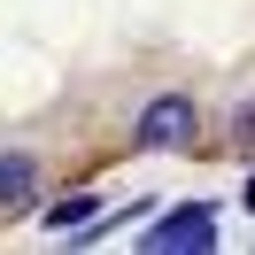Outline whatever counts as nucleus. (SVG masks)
I'll return each mask as SVG.
<instances>
[{"label":"nucleus","instance_id":"f257e3e1","mask_svg":"<svg viewBox=\"0 0 255 255\" xmlns=\"http://www.w3.org/2000/svg\"><path fill=\"white\" fill-rule=\"evenodd\" d=\"M186 139H193V101H178V93L147 101V116H139V147H186Z\"/></svg>","mask_w":255,"mask_h":255},{"label":"nucleus","instance_id":"7ed1b4c3","mask_svg":"<svg viewBox=\"0 0 255 255\" xmlns=\"http://www.w3.org/2000/svg\"><path fill=\"white\" fill-rule=\"evenodd\" d=\"M16 201H31V162L0 155V209H16Z\"/></svg>","mask_w":255,"mask_h":255},{"label":"nucleus","instance_id":"f03ea898","mask_svg":"<svg viewBox=\"0 0 255 255\" xmlns=\"http://www.w3.org/2000/svg\"><path fill=\"white\" fill-rule=\"evenodd\" d=\"M147 248H186V255H201V248H217V217L209 209H178V217H162L155 232H147Z\"/></svg>","mask_w":255,"mask_h":255},{"label":"nucleus","instance_id":"20e7f679","mask_svg":"<svg viewBox=\"0 0 255 255\" xmlns=\"http://www.w3.org/2000/svg\"><path fill=\"white\" fill-rule=\"evenodd\" d=\"M93 209H101L93 193H70V201H54V209H47V224H54V232H78V224H93Z\"/></svg>","mask_w":255,"mask_h":255},{"label":"nucleus","instance_id":"39448f33","mask_svg":"<svg viewBox=\"0 0 255 255\" xmlns=\"http://www.w3.org/2000/svg\"><path fill=\"white\" fill-rule=\"evenodd\" d=\"M248 209H255V178H248Z\"/></svg>","mask_w":255,"mask_h":255}]
</instances>
